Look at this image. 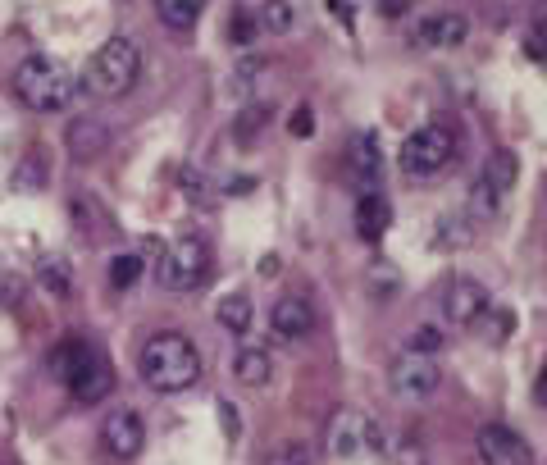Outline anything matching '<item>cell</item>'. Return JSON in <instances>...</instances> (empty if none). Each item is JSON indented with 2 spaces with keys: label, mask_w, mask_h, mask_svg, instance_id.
Wrapping results in <instances>:
<instances>
[{
  "label": "cell",
  "mask_w": 547,
  "mask_h": 465,
  "mask_svg": "<svg viewBox=\"0 0 547 465\" xmlns=\"http://www.w3.org/2000/svg\"><path fill=\"white\" fill-rule=\"evenodd\" d=\"M137 78H142V46H137L133 37H124V32L110 37V42H101V51L87 64V92L101 96V101L128 96L137 87Z\"/></svg>",
  "instance_id": "3"
},
{
  "label": "cell",
  "mask_w": 547,
  "mask_h": 465,
  "mask_svg": "<svg viewBox=\"0 0 547 465\" xmlns=\"http://www.w3.org/2000/svg\"><path fill=\"white\" fill-rule=\"evenodd\" d=\"M137 374H142V383L160 397L187 393V388L201 379V347L178 329L151 333V338L142 342V352H137Z\"/></svg>",
  "instance_id": "1"
},
{
  "label": "cell",
  "mask_w": 547,
  "mask_h": 465,
  "mask_svg": "<svg viewBox=\"0 0 547 465\" xmlns=\"http://www.w3.org/2000/svg\"><path fill=\"white\" fill-rule=\"evenodd\" d=\"M288 133L292 137H315V110H310V105H297V110H292Z\"/></svg>",
  "instance_id": "34"
},
{
  "label": "cell",
  "mask_w": 547,
  "mask_h": 465,
  "mask_svg": "<svg viewBox=\"0 0 547 465\" xmlns=\"http://www.w3.org/2000/svg\"><path fill=\"white\" fill-rule=\"evenodd\" d=\"M525 55L529 60H547V14L525 32Z\"/></svg>",
  "instance_id": "33"
},
{
  "label": "cell",
  "mask_w": 547,
  "mask_h": 465,
  "mask_svg": "<svg viewBox=\"0 0 547 465\" xmlns=\"http://www.w3.org/2000/svg\"><path fill=\"white\" fill-rule=\"evenodd\" d=\"M260 465H310V447L297 443V438H288V443H274Z\"/></svg>",
  "instance_id": "25"
},
{
  "label": "cell",
  "mask_w": 547,
  "mask_h": 465,
  "mask_svg": "<svg viewBox=\"0 0 547 465\" xmlns=\"http://www.w3.org/2000/svg\"><path fill=\"white\" fill-rule=\"evenodd\" d=\"M406 5H411V0H383V5H379V14H388V19H402V14H406Z\"/></svg>",
  "instance_id": "36"
},
{
  "label": "cell",
  "mask_w": 547,
  "mask_h": 465,
  "mask_svg": "<svg viewBox=\"0 0 547 465\" xmlns=\"http://www.w3.org/2000/svg\"><path fill=\"white\" fill-rule=\"evenodd\" d=\"M101 447L114 456V461H137L142 447H146V420L133 411V406L110 411L101 424Z\"/></svg>",
  "instance_id": "10"
},
{
  "label": "cell",
  "mask_w": 547,
  "mask_h": 465,
  "mask_svg": "<svg viewBox=\"0 0 547 465\" xmlns=\"http://www.w3.org/2000/svg\"><path fill=\"white\" fill-rule=\"evenodd\" d=\"M397 160H402V174H411V178L443 174L456 160V133L447 124H420L402 142V155H397Z\"/></svg>",
  "instance_id": "4"
},
{
  "label": "cell",
  "mask_w": 547,
  "mask_h": 465,
  "mask_svg": "<svg viewBox=\"0 0 547 465\" xmlns=\"http://www.w3.org/2000/svg\"><path fill=\"white\" fill-rule=\"evenodd\" d=\"M183 192H187V201H192V206H210V201H215V192H210V178L201 174V169H192V165L183 169Z\"/></svg>",
  "instance_id": "30"
},
{
  "label": "cell",
  "mask_w": 547,
  "mask_h": 465,
  "mask_svg": "<svg viewBox=\"0 0 547 465\" xmlns=\"http://www.w3.org/2000/svg\"><path fill=\"white\" fill-rule=\"evenodd\" d=\"M219 420H224V434H228V438L242 434V420L233 415V402H219Z\"/></svg>",
  "instance_id": "35"
},
{
  "label": "cell",
  "mask_w": 547,
  "mask_h": 465,
  "mask_svg": "<svg viewBox=\"0 0 547 465\" xmlns=\"http://www.w3.org/2000/svg\"><path fill=\"white\" fill-rule=\"evenodd\" d=\"M14 96H19V105H28L32 114L64 110L73 96L69 64L55 60V55H28V60H19V69H14Z\"/></svg>",
  "instance_id": "2"
},
{
  "label": "cell",
  "mask_w": 547,
  "mask_h": 465,
  "mask_svg": "<svg viewBox=\"0 0 547 465\" xmlns=\"http://www.w3.org/2000/svg\"><path fill=\"white\" fill-rule=\"evenodd\" d=\"M265 124H269V105H247V110L233 119V137H238V142H251Z\"/></svg>",
  "instance_id": "28"
},
{
  "label": "cell",
  "mask_w": 547,
  "mask_h": 465,
  "mask_svg": "<svg viewBox=\"0 0 547 465\" xmlns=\"http://www.w3.org/2000/svg\"><path fill=\"white\" fill-rule=\"evenodd\" d=\"M370 288L379 292L383 301H393V292L402 288V274H397L393 265H370Z\"/></svg>",
  "instance_id": "31"
},
{
  "label": "cell",
  "mask_w": 547,
  "mask_h": 465,
  "mask_svg": "<svg viewBox=\"0 0 547 465\" xmlns=\"http://www.w3.org/2000/svg\"><path fill=\"white\" fill-rule=\"evenodd\" d=\"M388 383H393V393L402 397L406 406H420L438 393V383H443V370H438L434 356H415V352H402L388 370Z\"/></svg>",
  "instance_id": "6"
},
{
  "label": "cell",
  "mask_w": 547,
  "mask_h": 465,
  "mask_svg": "<svg viewBox=\"0 0 547 465\" xmlns=\"http://www.w3.org/2000/svg\"><path fill=\"white\" fill-rule=\"evenodd\" d=\"M160 288H169V292H192V288H201L206 283V274H210V242H201V238H178L174 247L160 256Z\"/></svg>",
  "instance_id": "5"
},
{
  "label": "cell",
  "mask_w": 547,
  "mask_h": 465,
  "mask_svg": "<svg viewBox=\"0 0 547 465\" xmlns=\"http://www.w3.org/2000/svg\"><path fill=\"white\" fill-rule=\"evenodd\" d=\"M64 388H69V397L78 406H96V402H105V397L114 393V370L105 365V356L96 352V347H87L83 361L64 374Z\"/></svg>",
  "instance_id": "9"
},
{
  "label": "cell",
  "mask_w": 547,
  "mask_h": 465,
  "mask_svg": "<svg viewBox=\"0 0 547 465\" xmlns=\"http://www.w3.org/2000/svg\"><path fill=\"white\" fill-rule=\"evenodd\" d=\"M256 23L260 32H274V37H283V32L297 28V5H283V0H274V5H256Z\"/></svg>",
  "instance_id": "22"
},
{
  "label": "cell",
  "mask_w": 547,
  "mask_h": 465,
  "mask_svg": "<svg viewBox=\"0 0 547 465\" xmlns=\"http://www.w3.org/2000/svg\"><path fill=\"white\" fill-rule=\"evenodd\" d=\"M516 178H520V160H516V151H506V146H497V151L484 160V174H479V183H475V215H493V210L502 206L506 197H511V187H516Z\"/></svg>",
  "instance_id": "7"
},
{
  "label": "cell",
  "mask_w": 547,
  "mask_h": 465,
  "mask_svg": "<svg viewBox=\"0 0 547 465\" xmlns=\"http://www.w3.org/2000/svg\"><path fill=\"white\" fill-rule=\"evenodd\" d=\"M46 183V169H42V155H28V165L14 169V187H23V192H37V187Z\"/></svg>",
  "instance_id": "32"
},
{
  "label": "cell",
  "mask_w": 547,
  "mask_h": 465,
  "mask_svg": "<svg viewBox=\"0 0 547 465\" xmlns=\"http://www.w3.org/2000/svg\"><path fill=\"white\" fill-rule=\"evenodd\" d=\"M251 297L247 292H224V297L215 301V320H219V329L224 333H247L251 329Z\"/></svg>",
  "instance_id": "18"
},
{
  "label": "cell",
  "mask_w": 547,
  "mask_h": 465,
  "mask_svg": "<svg viewBox=\"0 0 547 465\" xmlns=\"http://www.w3.org/2000/svg\"><path fill=\"white\" fill-rule=\"evenodd\" d=\"M443 329H438V324H415L411 329V347H406V352H415V356H438L443 352Z\"/></svg>",
  "instance_id": "24"
},
{
  "label": "cell",
  "mask_w": 547,
  "mask_h": 465,
  "mask_svg": "<svg viewBox=\"0 0 547 465\" xmlns=\"http://www.w3.org/2000/svg\"><path fill=\"white\" fill-rule=\"evenodd\" d=\"M64 151H69L78 165H87V160L110 151V128H105L96 114H73L69 124H64Z\"/></svg>",
  "instance_id": "13"
},
{
  "label": "cell",
  "mask_w": 547,
  "mask_h": 465,
  "mask_svg": "<svg viewBox=\"0 0 547 465\" xmlns=\"http://www.w3.org/2000/svg\"><path fill=\"white\" fill-rule=\"evenodd\" d=\"M383 452V438H379V429H374V420L370 415H361V411H338L329 420V452L338 456V461H356L361 452Z\"/></svg>",
  "instance_id": "8"
},
{
  "label": "cell",
  "mask_w": 547,
  "mask_h": 465,
  "mask_svg": "<svg viewBox=\"0 0 547 465\" xmlns=\"http://www.w3.org/2000/svg\"><path fill=\"white\" fill-rule=\"evenodd\" d=\"M155 19L165 23L169 32H192L201 23V0H160Z\"/></svg>",
  "instance_id": "20"
},
{
  "label": "cell",
  "mask_w": 547,
  "mask_h": 465,
  "mask_svg": "<svg viewBox=\"0 0 547 465\" xmlns=\"http://www.w3.org/2000/svg\"><path fill=\"white\" fill-rule=\"evenodd\" d=\"M269 374H274V361H269L265 347H238L233 352V379L247 383V388H265Z\"/></svg>",
  "instance_id": "17"
},
{
  "label": "cell",
  "mask_w": 547,
  "mask_h": 465,
  "mask_svg": "<svg viewBox=\"0 0 547 465\" xmlns=\"http://www.w3.org/2000/svg\"><path fill=\"white\" fill-rule=\"evenodd\" d=\"M347 174H351V183L361 187V197H370L374 187H379V178H383V151H379V137H374V133H361L356 142H351Z\"/></svg>",
  "instance_id": "16"
},
{
  "label": "cell",
  "mask_w": 547,
  "mask_h": 465,
  "mask_svg": "<svg viewBox=\"0 0 547 465\" xmlns=\"http://www.w3.org/2000/svg\"><path fill=\"white\" fill-rule=\"evenodd\" d=\"M228 37H233V46L251 51V46H256V37H260L256 14H251V10H238V14H233V19H228Z\"/></svg>",
  "instance_id": "26"
},
{
  "label": "cell",
  "mask_w": 547,
  "mask_h": 465,
  "mask_svg": "<svg viewBox=\"0 0 547 465\" xmlns=\"http://www.w3.org/2000/svg\"><path fill=\"white\" fill-rule=\"evenodd\" d=\"M142 279V256H133V251H124V256L110 260V288H133V283Z\"/></svg>",
  "instance_id": "23"
},
{
  "label": "cell",
  "mask_w": 547,
  "mask_h": 465,
  "mask_svg": "<svg viewBox=\"0 0 547 465\" xmlns=\"http://www.w3.org/2000/svg\"><path fill=\"white\" fill-rule=\"evenodd\" d=\"M534 402H538V406H547V365L538 370V379H534Z\"/></svg>",
  "instance_id": "38"
},
{
  "label": "cell",
  "mask_w": 547,
  "mask_h": 465,
  "mask_svg": "<svg viewBox=\"0 0 547 465\" xmlns=\"http://www.w3.org/2000/svg\"><path fill=\"white\" fill-rule=\"evenodd\" d=\"M479 461L484 465H534V447L511 424H484L479 429Z\"/></svg>",
  "instance_id": "12"
},
{
  "label": "cell",
  "mask_w": 547,
  "mask_h": 465,
  "mask_svg": "<svg viewBox=\"0 0 547 465\" xmlns=\"http://www.w3.org/2000/svg\"><path fill=\"white\" fill-rule=\"evenodd\" d=\"M269 60L265 55H247V60H238V69H233V92H251V87L265 78Z\"/></svg>",
  "instance_id": "27"
},
{
  "label": "cell",
  "mask_w": 547,
  "mask_h": 465,
  "mask_svg": "<svg viewBox=\"0 0 547 465\" xmlns=\"http://www.w3.org/2000/svg\"><path fill=\"white\" fill-rule=\"evenodd\" d=\"M383 228H388V201H383L379 192H370V197L356 201V233H361L365 242H379Z\"/></svg>",
  "instance_id": "19"
},
{
  "label": "cell",
  "mask_w": 547,
  "mask_h": 465,
  "mask_svg": "<svg viewBox=\"0 0 547 465\" xmlns=\"http://www.w3.org/2000/svg\"><path fill=\"white\" fill-rule=\"evenodd\" d=\"M465 37H470V19L456 10L429 14V19H420V28H415V42L429 46V51H456V46H465Z\"/></svg>",
  "instance_id": "15"
},
{
  "label": "cell",
  "mask_w": 547,
  "mask_h": 465,
  "mask_svg": "<svg viewBox=\"0 0 547 465\" xmlns=\"http://www.w3.org/2000/svg\"><path fill=\"white\" fill-rule=\"evenodd\" d=\"M37 283H42L51 297H73V269L64 256H42L37 260Z\"/></svg>",
  "instance_id": "21"
},
{
  "label": "cell",
  "mask_w": 547,
  "mask_h": 465,
  "mask_svg": "<svg viewBox=\"0 0 547 465\" xmlns=\"http://www.w3.org/2000/svg\"><path fill=\"white\" fill-rule=\"evenodd\" d=\"M443 315L456 329H470L488 315V288L479 279H452L443 288Z\"/></svg>",
  "instance_id": "11"
},
{
  "label": "cell",
  "mask_w": 547,
  "mask_h": 465,
  "mask_svg": "<svg viewBox=\"0 0 547 465\" xmlns=\"http://www.w3.org/2000/svg\"><path fill=\"white\" fill-rule=\"evenodd\" d=\"M251 187H256V178H228V192H233V197H247Z\"/></svg>",
  "instance_id": "37"
},
{
  "label": "cell",
  "mask_w": 547,
  "mask_h": 465,
  "mask_svg": "<svg viewBox=\"0 0 547 465\" xmlns=\"http://www.w3.org/2000/svg\"><path fill=\"white\" fill-rule=\"evenodd\" d=\"M470 238H475V233H470V224H465V215L461 219H438V247H470Z\"/></svg>",
  "instance_id": "29"
},
{
  "label": "cell",
  "mask_w": 547,
  "mask_h": 465,
  "mask_svg": "<svg viewBox=\"0 0 547 465\" xmlns=\"http://www.w3.org/2000/svg\"><path fill=\"white\" fill-rule=\"evenodd\" d=\"M279 269H283L279 256H265V260H260V274H265V279H269V274H279Z\"/></svg>",
  "instance_id": "39"
},
{
  "label": "cell",
  "mask_w": 547,
  "mask_h": 465,
  "mask_svg": "<svg viewBox=\"0 0 547 465\" xmlns=\"http://www.w3.org/2000/svg\"><path fill=\"white\" fill-rule=\"evenodd\" d=\"M310 329H315V310H310L306 297L288 292V297L274 301V310H269V333L279 342H301V338H310Z\"/></svg>",
  "instance_id": "14"
}]
</instances>
